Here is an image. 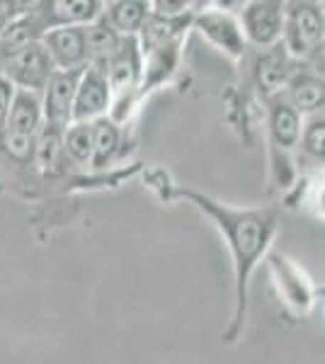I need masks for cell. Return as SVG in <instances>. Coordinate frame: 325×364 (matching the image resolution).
<instances>
[{
    "instance_id": "15",
    "label": "cell",
    "mask_w": 325,
    "mask_h": 364,
    "mask_svg": "<svg viewBox=\"0 0 325 364\" xmlns=\"http://www.w3.org/2000/svg\"><path fill=\"white\" fill-rule=\"evenodd\" d=\"M102 17L119 37H139L151 17V3L146 0H112L105 3Z\"/></svg>"
},
{
    "instance_id": "24",
    "label": "cell",
    "mask_w": 325,
    "mask_h": 364,
    "mask_svg": "<svg viewBox=\"0 0 325 364\" xmlns=\"http://www.w3.org/2000/svg\"><path fill=\"white\" fill-rule=\"evenodd\" d=\"M20 5H22V3H0V34H3V29L8 27L17 15L25 13V10L29 8V3H25V8L17 10Z\"/></svg>"
},
{
    "instance_id": "11",
    "label": "cell",
    "mask_w": 325,
    "mask_h": 364,
    "mask_svg": "<svg viewBox=\"0 0 325 364\" xmlns=\"http://www.w3.org/2000/svg\"><path fill=\"white\" fill-rule=\"evenodd\" d=\"M85 70V68H82ZM82 70H54L49 83L41 90V114L44 122L56 127H68L73 117V97Z\"/></svg>"
},
{
    "instance_id": "20",
    "label": "cell",
    "mask_w": 325,
    "mask_h": 364,
    "mask_svg": "<svg viewBox=\"0 0 325 364\" xmlns=\"http://www.w3.org/2000/svg\"><path fill=\"white\" fill-rule=\"evenodd\" d=\"M63 156H68L78 166L92 163V124L70 122L63 132Z\"/></svg>"
},
{
    "instance_id": "3",
    "label": "cell",
    "mask_w": 325,
    "mask_h": 364,
    "mask_svg": "<svg viewBox=\"0 0 325 364\" xmlns=\"http://www.w3.org/2000/svg\"><path fill=\"white\" fill-rule=\"evenodd\" d=\"M323 5L311 0H294L284 3V29H282V46L294 61H306L323 49Z\"/></svg>"
},
{
    "instance_id": "6",
    "label": "cell",
    "mask_w": 325,
    "mask_h": 364,
    "mask_svg": "<svg viewBox=\"0 0 325 364\" xmlns=\"http://www.w3.org/2000/svg\"><path fill=\"white\" fill-rule=\"evenodd\" d=\"M54 70L56 68H54V63H51L49 54L44 51L41 42H37L10 58L3 68V75L17 87V90L41 95V90H44V85L49 83Z\"/></svg>"
},
{
    "instance_id": "23",
    "label": "cell",
    "mask_w": 325,
    "mask_h": 364,
    "mask_svg": "<svg viewBox=\"0 0 325 364\" xmlns=\"http://www.w3.org/2000/svg\"><path fill=\"white\" fill-rule=\"evenodd\" d=\"M15 95H17V87L0 73V129L8 122V114H10V107L15 102Z\"/></svg>"
},
{
    "instance_id": "10",
    "label": "cell",
    "mask_w": 325,
    "mask_h": 364,
    "mask_svg": "<svg viewBox=\"0 0 325 364\" xmlns=\"http://www.w3.org/2000/svg\"><path fill=\"white\" fill-rule=\"evenodd\" d=\"M41 46L49 54L56 70H82L87 68L85 27H54L46 29Z\"/></svg>"
},
{
    "instance_id": "16",
    "label": "cell",
    "mask_w": 325,
    "mask_h": 364,
    "mask_svg": "<svg viewBox=\"0 0 325 364\" xmlns=\"http://www.w3.org/2000/svg\"><path fill=\"white\" fill-rule=\"evenodd\" d=\"M122 44V37L114 32L107 20L102 15L95 22L85 27V46H87V68L102 70L110 66V61L114 58L117 49Z\"/></svg>"
},
{
    "instance_id": "4",
    "label": "cell",
    "mask_w": 325,
    "mask_h": 364,
    "mask_svg": "<svg viewBox=\"0 0 325 364\" xmlns=\"http://www.w3.org/2000/svg\"><path fill=\"white\" fill-rule=\"evenodd\" d=\"M238 25L247 46L270 49V46L282 42L284 3L282 0H250L240 8Z\"/></svg>"
},
{
    "instance_id": "9",
    "label": "cell",
    "mask_w": 325,
    "mask_h": 364,
    "mask_svg": "<svg viewBox=\"0 0 325 364\" xmlns=\"http://www.w3.org/2000/svg\"><path fill=\"white\" fill-rule=\"evenodd\" d=\"M252 80L260 95L265 100L275 97L284 90L289 75L297 68V61L287 54V49L279 44L270 46V49H257V54L252 56Z\"/></svg>"
},
{
    "instance_id": "1",
    "label": "cell",
    "mask_w": 325,
    "mask_h": 364,
    "mask_svg": "<svg viewBox=\"0 0 325 364\" xmlns=\"http://www.w3.org/2000/svg\"><path fill=\"white\" fill-rule=\"evenodd\" d=\"M177 197L192 202L199 211H204L216 228L221 231L230 250V260H233V289H235V311L233 321H230L228 331L223 333L226 343H233L238 338L240 328L245 321L247 311V284L255 272L257 262L270 250L272 240L279 228V216L277 209L270 207H250V209H235L228 204H221L209 195H202L197 190H187V187H177Z\"/></svg>"
},
{
    "instance_id": "19",
    "label": "cell",
    "mask_w": 325,
    "mask_h": 364,
    "mask_svg": "<svg viewBox=\"0 0 325 364\" xmlns=\"http://www.w3.org/2000/svg\"><path fill=\"white\" fill-rule=\"evenodd\" d=\"M63 132L66 127H56V124H44L39 127L37 136H34V156L32 161L41 168H54L58 163V158L63 156Z\"/></svg>"
},
{
    "instance_id": "8",
    "label": "cell",
    "mask_w": 325,
    "mask_h": 364,
    "mask_svg": "<svg viewBox=\"0 0 325 364\" xmlns=\"http://www.w3.org/2000/svg\"><path fill=\"white\" fill-rule=\"evenodd\" d=\"M112 105H114V97H112L107 75L95 68L82 70L78 87H75L70 122H87V124H92V122L102 119V117L112 112Z\"/></svg>"
},
{
    "instance_id": "13",
    "label": "cell",
    "mask_w": 325,
    "mask_h": 364,
    "mask_svg": "<svg viewBox=\"0 0 325 364\" xmlns=\"http://www.w3.org/2000/svg\"><path fill=\"white\" fill-rule=\"evenodd\" d=\"M279 95L284 97L301 117L323 112V100H325L323 75L311 68H294V73L289 75L284 90H282Z\"/></svg>"
},
{
    "instance_id": "22",
    "label": "cell",
    "mask_w": 325,
    "mask_h": 364,
    "mask_svg": "<svg viewBox=\"0 0 325 364\" xmlns=\"http://www.w3.org/2000/svg\"><path fill=\"white\" fill-rule=\"evenodd\" d=\"M272 265L279 272V287L282 291L289 296V301L297 306H309L311 304V291L306 287V282H299V272L292 265H287V260L282 255H272Z\"/></svg>"
},
{
    "instance_id": "25",
    "label": "cell",
    "mask_w": 325,
    "mask_h": 364,
    "mask_svg": "<svg viewBox=\"0 0 325 364\" xmlns=\"http://www.w3.org/2000/svg\"><path fill=\"white\" fill-rule=\"evenodd\" d=\"M3 68H5V61H3V56H0V73H3Z\"/></svg>"
},
{
    "instance_id": "12",
    "label": "cell",
    "mask_w": 325,
    "mask_h": 364,
    "mask_svg": "<svg viewBox=\"0 0 325 364\" xmlns=\"http://www.w3.org/2000/svg\"><path fill=\"white\" fill-rule=\"evenodd\" d=\"M44 29L54 27H87L102 15L105 3L100 0H49L34 3Z\"/></svg>"
},
{
    "instance_id": "21",
    "label": "cell",
    "mask_w": 325,
    "mask_h": 364,
    "mask_svg": "<svg viewBox=\"0 0 325 364\" xmlns=\"http://www.w3.org/2000/svg\"><path fill=\"white\" fill-rule=\"evenodd\" d=\"M325 144V119L323 112L304 117V124H301V141H299V151H304V156H309L311 161L323 163V149Z\"/></svg>"
},
{
    "instance_id": "18",
    "label": "cell",
    "mask_w": 325,
    "mask_h": 364,
    "mask_svg": "<svg viewBox=\"0 0 325 364\" xmlns=\"http://www.w3.org/2000/svg\"><path fill=\"white\" fill-rule=\"evenodd\" d=\"M122 144V129L114 119L102 117V119L92 122V163L95 168H105L112 163Z\"/></svg>"
},
{
    "instance_id": "7",
    "label": "cell",
    "mask_w": 325,
    "mask_h": 364,
    "mask_svg": "<svg viewBox=\"0 0 325 364\" xmlns=\"http://www.w3.org/2000/svg\"><path fill=\"white\" fill-rule=\"evenodd\" d=\"M141 73H144V54H141L139 39L122 37V44L117 49L114 58L105 68L107 83L112 87V97L117 100V105H122L124 100L132 102L134 90L141 85Z\"/></svg>"
},
{
    "instance_id": "2",
    "label": "cell",
    "mask_w": 325,
    "mask_h": 364,
    "mask_svg": "<svg viewBox=\"0 0 325 364\" xmlns=\"http://www.w3.org/2000/svg\"><path fill=\"white\" fill-rule=\"evenodd\" d=\"M301 117L282 95L267 97V139L272 175L279 187H289L297 178V154L301 141Z\"/></svg>"
},
{
    "instance_id": "17",
    "label": "cell",
    "mask_w": 325,
    "mask_h": 364,
    "mask_svg": "<svg viewBox=\"0 0 325 364\" xmlns=\"http://www.w3.org/2000/svg\"><path fill=\"white\" fill-rule=\"evenodd\" d=\"M41 124H44V114H41V97L34 95V92L17 90L15 102H13V107H10V114H8V122L3 124V129L20 134V136L34 139Z\"/></svg>"
},
{
    "instance_id": "5",
    "label": "cell",
    "mask_w": 325,
    "mask_h": 364,
    "mask_svg": "<svg viewBox=\"0 0 325 364\" xmlns=\"http://www.w3.org/2000/svg\"><path fill=\"white\" fill-rule=\"evenodd\" d=\"M192 27L199 29V34L226 56L245 58L247 42L240 32L238 17L230 15L228 10H197L192 17Z\"/></svg>"
},
{
    "instance_id": "14",
    "label": "cell",
    "mask_w": 325,
    "mask_h": 364,
    "mask_svg": "<svg viewBox=\"0 0 325 364\" xmlns=\"http://www.w3.org/2000/svg\"><path fill=\"white\" fill-rule=\"evenodd\" d=\"M44 32L46 29L41 25L37 8H34V3H29V8L25 13L17 15L15 20L3 29V34H0V56H3V61L8 63L10 58L15 54H20L22 49L41 42Z\"/></svg>"
}]
</instances>
